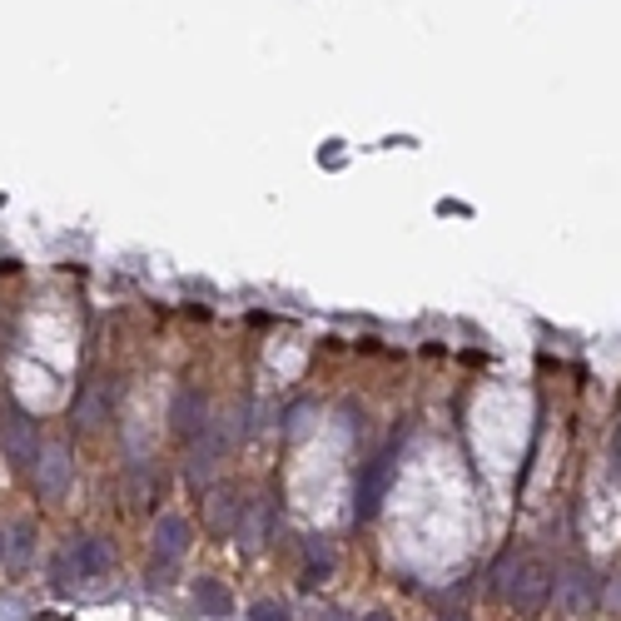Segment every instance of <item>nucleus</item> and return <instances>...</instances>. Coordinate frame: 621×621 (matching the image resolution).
<instances>
[{"instance_id":"1","label":"nucleus","mask_w":621,"mask_h":621,"mask_svg":"<svg viewBox=\"0 0 621 621\" xmlns=\"http://www.w3.org/2000/svg\"><path fill=\"white\" fill-rule=\"evenodd\" d=\"M552 567L542 562V557H527V562L518 567V577L508 582V602L518 616H537L547 606V596H552Z\"/></svg>"},{"instance_id":"2","label":"nucleus","mask_w":621,"mask_h":621,"mask_svg":"<svg viewBox=\"0 0 621 621\" xmlns=\"http://www.w3.org/2000/svg\"><path fill=\"white\" fill-rule=\"evenodd\" d=\"M0 443H5V458L15 462V468H30L40 452V438H35V423H30V413L20 403H0Z\"/></svg>"},{"instance_id":"3","label":"nucleus","mask_w":621,"mask_h":621,"mask_svg":"<svg viewBox=\"0 0 621 621\" xmlns=\"http://www.w3.org/2000/svg\"><path fill=\"white\" fill-rule=\"evenodd\" d=\"M552 592H557V606L562 612H572V616H582V612H592L596 606V582H592V572L586 567H562V572L552 577Z\"/></svg>"},{"instance_id":"4","label":"nucleus","mask_w":621,"mask_h":621,"mask_svg":"<svg viewBox=\"0 0 621 621\" xmlns=\"http://www.w3.org/2000/svg\"><path fill=\"white\" fill-rule=\"evenodd\" d=\"M35 488H40V498H50L55 502L60 492L70 488V472H75V462H70V448L65 443H50V448H40L35 452Z\"/></svg>"},{"instance_id":"5","label":"nucleus","mask_w":621,"mask_h":621,"mask_svg":"<svg viewBox=\"0 0 621 621\" xmlns=\"http://www.w3.org/2000/svg\"><path fill=\"white\" fill-rule=\"evenodd\" d=\"M393 452H383V458H373L368 462V472L358 478V522H368L378 512V502H383V492H388V482H393Z\"/></svg>"},{"instance_id":"6","label":"nucleus","mask_w":621,"mask_h":621,"mask_svg":"<svg viewBox=\"0 0 621 621\" xmlns=\"http://www.w3.org/2000/svg\"><path fill=\"white\" fill-rule=\"evenodd\" d=\"M239 512H244V502H239L229 488H214L204 498V532L209 537H229L239 527Z\"/></svg>"},{"instance_id":"7","label":"nucleus","mask_w":621,"mask_h":621,"mask_svg":"<svg viewBox=\"0 0 621 621\" xmlns=\"http://www.w3.org/2000/svg\"><path fill=\"white\" fill-rule=\"evenodd\" d=\"M75 423L80 428H100L110 423V383H85L75 393Z\"/></svg>"},{"instance_id":"8","label":"nucleus","mask_w":621,"mask_h":621,"mask_svg":"<svg viewBox=\"0 0 621 621\" xmlns=\"http://www.w3.org/2000/svg\"><path fill=\"white\" fill-rule=\"evenodd\" d=\"M184 547H189V522L174 518V512H164V518L154 522V552H160L164 562H179Z\"/></svg>"},{"instance_id":"9","label":"nucleus","mask_w":621,"mask_h":621,"mask_svg":"<svg viewBox=\"0 0 621 621\" xmlns=\"http://www.w3.org/2000/svg\"><path fill=\"white\" fill-rule=\"evenodd\" d=\"M234 537H239V547H244V552H259V547L269 542V502H249V508L239 512Z\"/></svg>"},{"instance_id":"10","label":"nucleus","mask_w":621,"mask_h":621,"mask_svg":"<svg viewBox=\"0 0 621 621\" xmlns=\"http://www.w3.org/2000/svg\"><path fill=\"white\" fill-rule=\"evenodd\" d=\"M75 562H80V577H100L114 567V547L104 537H80L75 542Z\"/></svg>"},{"instance_id":"11","label":"nucleus","mask_w":621,"mask_h":621,"mask_svg":"<svg viewBox=\"0 0 621 621\" xmlns=\"http://www.w3.org/2000/svg\"><path fill=\"white\" fill-rule=\"evenodd\" d=\"M194 602L204 606V612H214V616L234 612V596H229V586L214 582V577H199V582H194Z\"/></svg>"},{"instance_id":"12","label":"nucleus","mask_w":621,"mask_h":621,"mask_svg":"<svg viewBox=\"0 0 621 621\" xmlns=\"http://www.w3.org/2000/svg\"><path fill=\"white\" fill-rule=\"evenodd\" d=\"M199 418H204V403H199V393H179V403H174V428L179 433H194V428H204L199 423Z\"/></svg>"},{"instance_id":"13","label":"nucleus","mask_w":621,"mask_h":621,"mask_svg":"<svg viewBox=\"0 0 621 621\" xmlns=\"http://www.w3.org/2000/svg\"><path fill=\"white\" fill-rule=\"evenodd\" d=\"M75 577H80L75 547H65V552H60L55 562H50V586H55V592H70V586H75Z\"/></svg>"},{"instance_id":"14","label":"nucleus","mask_w":621,"mask_h":621,"mask_svg":"<svg viewBox=\"0 0 621 621\" xmlns=\"http://www.w3.org/2000/svg\"><path fill=\"white\" fill-rule=\"evenodd\" d=\"M30 542H35V527H30V522H20V527L5 537V562H10V567H25V562H30Z\"/></svg>"},{"instance_id":"15","label":"nucleus","mask_w":621,"mask_h":621,"mask_svg":"<svg viewBox=\"0 0 621 621\" xmlns=\"http://www.w3.org/2000/svg\"><path fill=\"white\" fill-rule=\"evenodd\" d=\"M249 621H293V616H289V606H283V602H273V596H259V602L249 606Z\"/></svg>"},{"instance_id":"16","label":"nucleus","mask_w":621,"mask_h":621,"mask_svg":"<svg viewBox=\"0 0 621 621\" xmlns=\"http://www.w3.org/2000/svg\"><path fill=\"white\" fill-rule=\"evenodd\" d=\"M329 577H333V567H329V562H309V567H303V577H299V586H303V592H319V586L329 582Z\"/></svg>"},{"instance_id":"17","label":"nucleus","mask_w":621,"mask_h":621,"mask_svg":"<svg viewBox=\"0 0 621 621\" xmlns=\"http://www.w3.org/2000/svg\"><path fill=\"white\" fill-rule=\"evenodd\" d=\"M134 502H140V508H150V502H154V478H150V472H134Z\"/></svg>"},{"instance_id":"18","label":"nucleus","mask_w":621,"mask_h":621,"mask_svg":"<svg viewBox=\"0 0 621 621\" xmlns=\"http://www.w3.org/2000/svg\"><path fill=\"white\" fill-rule=\"evenodd\" d=\"M363 621H393V616H388V612H373V616H363Z\"/></svg>"},{"instance_id":"19","label":"nucleus","mask_w":621,"mask_h":621,"mask_svg":"<svg viewBox=\"0 0 621 621\" xmlns=\"http://www.w3.org/2000/svg\"><path fill=\"white\" fill-rule=\"evenodd\" d=\"M448 621H468V616H462V612H452V616H448Z\"/></svg>"},{"instance_id":"20","label":"nucleus","mask_w":621,"mask_h":621,"mask_svg":"<svg viewBox=\"0 0 621 621\" xmlns=\"http://www.w3.org/2000/svg\"><path fill=\"white\" fill-rule=\"evenodd\" d=\"M0 557H5V532H0Z\"/></svg>"}]
</instances>
